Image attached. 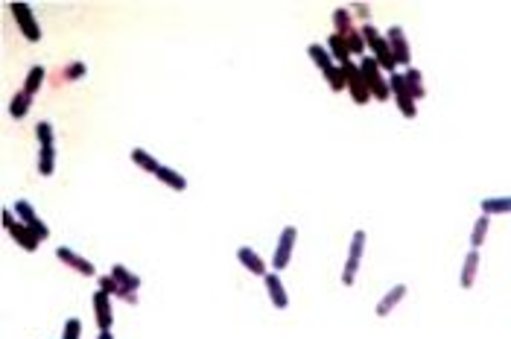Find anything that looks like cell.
Returning a JSON list of instances; mask_svg holds the SVG:
<instances>
[{
  "instance_id": "obj_29",
  "label": "cell",
  "mask_w": 511,
  "mask_h": 339,
  "mask_svg": "<svg viewBox=\"0 0 511 339\" xmlns=\"http://www.w3.org/2000/svg\"><path fill=\"white\" fill-rule=\"evenodd\" d=\"M488 225H491V217L488 214H482L476 222H474V231H471V246L479 251V246L485 243V237H488Z\"/></svg>"
},
{
  "instance_id": "obj_1",
  "label": "cell",
  "mask_w": 511,
  "mask_h": 339,
  "mask_svg": "<svg viewBox=\"0 0 511 339\" xmlns=\"http://www.w3.org/2000/svg\"><path fill=\"white\" fill-rule=\"evenodd\" d=\"M307 56L313 59V65L324 74V82L330 85V91H345L348 88V82H345V74H342V65H336L333 62V56H330V50L324 47V44H310L307 47Z\"/></svg>"
},
{
  "instance_id": "obj_35",
  "label": "cell",
  "mask_w": 511,
  "mask_h": 339,
  "mask_svg": "<svg viewBox=\"0 0 511 339\" xmlns=\"http://www.w3.org/2000/svg\"><path fill=\"white\" fill-rule=\"evenodd\" d=\"M97 339H115V331H99Z\"/></svg>"
},
{
  "instance_id": "obj_3",
  "label": "cell",
  "mask_w": 511,
  "mask_h": 339,
  "mask_svg": "<svg viewBox=\"0 0 511 339\" xmlns=\"http://www.w3.org/2000/svg\"><path fill=\"white\" fill-rule=\"evenodd\" d=\"M360 70H362V79H365V85H368V91H371V97L377 103H386L389 97H392V88H389V79L383 76V70H380V65L368 56V59H360Z\"/></svg>"
},
{
  "instance_id": "obj_5",
  "label": "cell",
  "mask_w": 511,
  "mask_h": 339,
  "mask_svg": "<svg viewBox=\"0 0 511 339\" xmlns=\"http://www.w3.org/2000/svg\"><path fill=\"white\" fill-rule=\"evenodd\" d=\"M389 88H392V97H394L397 108H401V115H403L406 120H415V115H418V103H415L412 91H409L406 76H403V74H392V76H389Z\"/></svg>"
},
{
  "instance_id": "obj_16",
  "label": "cell",
  "mask_w": 511,
  "mask_h": 339,
  "mask_svg": "<svg viewBox=\"0 0 511 339\" xmlns=\"http://www.w3.org/2000/svg\"><path fill=\"white\" fill-rule=\"evenodd\" d=\"M237 261L243 263L251 275H260V278H266V275H269V272H266V261H263L260 254L254 251L251 246H240V249H237Z\"/></svg>"
},
{
  "instance_id": "obj_26",
  "label": "cell",
  "mask_w": 511,
  "mask_h": 339,
  "mask_svg": "<svg viewBox=\"0 0 511 339\" xmlns=\"http://www.w3.org/2000/svg\"><path fill=\"white\" fill-rule=\"evenodd\" d=\"M56 173V147H41L38 149V176L50 179Z\"/></svg>"
},
{
  "instance_id": "obj_23",
  "label": "cell",
  "mask_w": 511,
  "mask_h": 339,
  "mask_svg": "<svg viewBox=\"0 0 511 339\" xmlns=\"http://www.w3.org/2000/svg\"><path fill=\"white\" fill-rule=\"evenodd\" d=\"M482 214L488 217H500V214H511V196H488L482 199Z\"/></svg>"
},
{
  "instance_id": "obj_19",
  "label": "cell",
  "mask_w": 511,
  "mask_h": 339,
  "mask_svg": "<svg viewBox=\"0 0 511 339\" xmlns=\"http://www.w3.org/2000/svg\"><path fill=\"white\" fill-rule=\"evenodd\" d=\"M155 179H158L161 185H167L169 190H176V193H184V190H187V179H184L178 170H173V167H164V164H161V170L155 173Z\"/></svg>"
},
{
  "instance_id": "obj_10",
  "label": "cell",
  "mask_w": 511,
  "mask_h": 339,
  "mask_svg": "<svg viewBox=\"0 0 511 339\" xmlns=\"http://www.w3.org/2000/svg\"><path fill=\"white\" fill-rule=\"evenodd\" d=\"M9 9H12V15H15L18 26H21V35L30 41V44L41 41V26H38V21H35V15H33L30 3H9Z\"/></svg>"
},
{
  "instance_id": "obj_9",
  "label": "cell",
  "mask_w": 511,
  "mask_h": 339,
  "mask_svg": "<svg viewBox=\"0 0 511 339\" xmlns=\"http://www.w3.org/2000/svg\"><path fill=\"white\" fill-rule=\"evenodd\" d=\"M386 41H389V47H392L394 62L401 65V67H406V70L412 67V47H409V38L403 33V26H389Z\"/></svg>"
},
{
  "instance_id": "obj_8",
  "label": "cell",
  "mask_w": 511,
  "mask_h": 339,
  "mask_svg": "<svg viewBox=\"0 0 511 339\" xmlns=\"http://www.w3.org/2000/svg\"><path fill=\"white\" fill-rule=\"evenodd\" d=\"M342 74H345L348 94H351V100H353V103H357V106H365L368 100H371V91H368V85H365V79H362L360 65L345 62V65H342Z\"/></svg>"
},
{
  "instance_id": "obj_27",
  "label": "cell",
  "mask_w": 511,
  "mask_h": 339,
  "mask_svg": "<svg viewBox=\"0 0 511 339\" xmlns=\"http://www.w3.org/2000/svg\"><path fill=\"white\" fill-rule=\"evenodd\" d=\"M351 30H353V15H351V9H348V6L333 9V33H336V35H348Z\"/></svg>"
},
{
  "instance_id": "obj_11",
  "label": "cell",
  "mask_w": 511,
  "mask_h": 339,
  "mask_svg": "<svg viewBox=\"0 0 511 339\" xmlns=\"http://www.w3.org/2000/svg\"><path fill=\"white\" fill-rule=\"evenodd\" d=\"M12 210H15V217H18V220L26 225V229H30V231L38 237V240H47V237H50V225L35 214V208H33L30 202H26V199H18Z\"/></svg>"
},
{
  "instance_id": "obj_33",
  "label": "cell",
  "mask_w": 511,
  "mask_h": 339,
  "mask_svg": "<svg viewBox=\"0 0 511 339\" xmlns=\"http://www.w3.org/2000/svg\"><path fill=\"white\" fill-rule=\"evenodd\" d=\"M79 336H82V322L79 319H67L65 331H62V339H79Z\"/></svg>"
},
{
  "instance_id": "obj_28",
  "label": "cell",
  "mask_w": 511,
  "mask_h": 339,
  "mask_svg": "<svg viewBox=\"0 0 511 339\" xmlns=\"http://www.w3.org/2000/svg\"><path fill=\"white\" fill-rule=\"evenodd\" d=\"M403 76H406L409 91H412V97H415V103L424 100V97H427V88H424V74H421V70L418 67H409Z\"/></svg>"
},
{
  "instance_id": "obj_15",
  "label": "cell",
  "mask_w": 511,
  "mask_h": 339,
  "mask_svg": "<svg viewBox=\"0 0 511 339\" xmlns=\"http://www.w3.org/2000/svg\"><path fill=\"white\" fill-rule=\"evenodd\" d=\"M263 284H266L269 301H272V307H275V310H287V307H290L287 287H283V281H280V275H278V272H269V275L263 278Z\"/></svg>"
},
{
  "instance_id": "obj_12",
  "label": "cell",
  "mask_w": 511,
  "mask_h": 339,
  "mask_svg": "<svg viewBox=\"0 0 511 339\" xmlns=\"http://www.w3.org/2000/svg\"><path fill=\"white\" fill-rule=\"evenodd\" d=\"M56 258H59V261L67 266V270H74V272H79V275H85V278L97 275V266H94L88 258H82L79 251L67 249V246H59V249H56Z\"/></svg>"
},
{
  "instance_id": "obj_30",
  "label": "cell",
  "mask_w": 511,
  "mask_h": 339,
  "mask_svg": "<svg viewBox=\"0 0 511 339\" xmlns=\"http://www.w3.org/2000/svg\"><path fill=\"white\" fill-rule=\"evenodd\" d=\"M35 138H38V144L41 147H53V123L50 120H38L35 123Z\"/></svg>"
},
{
  "instance_id": "obj_31",
  "label": "cell",
  "mask_w": 511,
  "mask_h": 339,
  "mask_svg": "<svg viewBox=\"0 0 511 339\" xmlns=\"http://www.w3.org/2000/svg\"><path fill=\"white\" fill-rule=\"evenodd\" d=\"M85 74H88V65H85V62H70L65 67V79L67 82H79V79H85Z\"/></svg>"
},
{
  "instance_id": "obj_20",
  "label": "cell",
  "mask_w": 511,
  "mask_h": 339,
  "mask_svg": "<svg viewBox=\"0 0 511 339\" xmlns=\"http://www.w3.org/2000/svg\"><path fill=\"white\" fill-rule=\"evenodd\" d=\"M129 158H132V164H135V167H140V170H144V173H152V176H155V173H158V170H161L158 158H155V155H152L149 149H144V147H135Z\"/></svg>"
},
{
  "instance_id": "obj_24",
  "label": "cell",
  "mask_w": 511,
  "mask_h": 339,
  "mask_svg": "<svg viewBox=\"0 0 511 339\" xmlns=\"http://www.w3.org/2000/svg\"><path fill=\"white\" fill-rule=\"evenodd\" d=\"M44 79H47L44 65H33L30 74H26V79H24V88H21V91H26L30 97H35L41 88H44Z\"/></svg>"
},
{
  "instance_id": "obj_2",
  "label": "cell",
  "mask_w": 511,
  "mask_h": 339,
  "mask_svg": "<svg viewBox=\"0 0 511 339\" xmlns=\"http://www.w3.org/2000/svg\"><path fill=\"white\" fill-rule=\"evenodd\" d=\"M362 38H365V47H371V59L380 65V70H389V74H394L397 62H394V56H392V47H389L386 35L377 33L371 24H365L362 26Z\"/></svg>"
},
{
  "instance_id": "obj_13",
  "label": "cell",
  "mask_w": 511,
  "mask_h": 339,
  "mask_svg": "<svg viewBox=\"0 0 511 339\" xmlns=\"http://www.w3.org/2000/svg\"><path fill=\"white\" fill-rule=\"evenodd\" d=\"M91 304H94L99 331H111V328H115V310H111V295L103 292V290H97V292L91 295Z\"/></svg>"
},
{
  "instance_id": "obj_18",
  "label": "cell",
  "mask_w": 511,
  "mask_h": 339,
  "mask_svg": "<svg viewBox=\"0 0 511 339\" xmlns=\"http://www.w3.org/2000/svg\"><path fill=\"white\" fill-rule=\"evenodd\" d=\"M406 292H409V287H406V284H397V287H392V290H389V292L380 299V304H377V316H389L392 310H394L397 304H401V301L406 299Z\"/></svg>"
},
{
  "instance_id": "obj_25",
  "label": "cell",
  "mask_w": 511,
  "mask_h": 339,
  "mask_svg": "<svg viewBox=\"0 0 511 339\" xmlns=\"http://www.w3.org/2000/svg\"><path fill=\"white\" fill-rule=\"evenodd\" d=\"M33 100H35V97H30L26 91H18L15 97H12V103H9V115L15 117V120H24L26 115H30Z\"/></svg>"
},
{
  "instance_id": "obj_17",
  "label": "cell",
  "mask_w": 511,
  "mask_h": 339,
  "mask_svg": "<svg viewBox=\"0 0 511 339\" xmlns=\"http://www.w3.org/2000/svg\"><path fill=\"white\" fill-rule=\"evenodd\" d=\"M476 272H479V251L471 249L464 254V263H462V275H459V287L462 290H471L474 281H476Z\"/></svg>"
},
{
  "instance_id": "obj_4",
  "label": "cell",
  "mask_w": 511,
  "mask_h": 339,
  "mask_svg": "<svg viewBox=\"0 0 511 339\" xmlns=\"http://www.w3.org/2000/svg\"><path fill=\"white\" fill-rule=\"evenodd\" d=\"M0 217H3V229H6V234H9L12 240H15V243H18L24 251H30V254H33V251L38 249L41 240H38V237H35V234H33L30 229H26V225H24L18 217H15V210L6 208Z\"/></svg>"
},
{
  "instance_id": "obj_22",
  "label": "cell",
  "mask_w": 511,
  "mask_h": 339,
  "mask_svg": "<svg viewBox=\"0 0 511 339\" xmlns=\"http://www.w3.org/2000/svg\"><path fill=\"white\" fill-rule=\"evenodd\" d=\"M328 50H330V56H333V62L336 65H345V62H351V47H348V41H345V35H328Z\"/></svg>"
},
{
  "instance_id": "obj_6",
  "label": "cell",
  "mask_w": 511,
  "mask_h": 339,
  "mask_svg": "<svg viewBox=\"0 0 511 339\" xmlns=\"http://www.w3.org/2000/svg\"><path fill=\"white\" fill-rule=\"evenodd\" d=\"M362 254H365V231L360 229V231H353L351 246H348V258H345V270H342V284L345 287H353V281H357Z\"/></svg>"
},
{
  "instance_id": "obj_7",
  "label": "cell",
  "mask_w": 511,
  "mask_h": 339,
  "mask_svg": "<svg viewBox=\"0 0 511 339\" xmlns=\"http://www.w3.org/2000/svg\"><path fill=\"white\" fill-rule=\"evenodd\" d=\"M295 240H298V229H295V225H287V229H280L278 246H275V254H272V270H275V272H280V270H287V266H290L292 251H295Z\"/></svg>"
},
{
  "instance_id": "obj_34",
  "label": "cell",
  "mask_w": 511,
  "mask_h": 339,
  "mask_svg": "<svg viewBox=\"0 0 511 339\" xmlns=\"http://www.w3.org/2000/svg\"><path fill=\"white\" fill-rule=\"evenodd\" d=\"M351 9H353V12H357V18H362L365 24H368V18H371V12H368V6H365V3H353Z\"/></svg>"
},
{
  "instance_id": "obj_14",
  "label": "cell",
  "mask_w": 511,
  "mask_h": 339,
  "mask_svg": "<svg viewBox=\"0 0 511 339\" xmlns=\"http://www.w3.org/2000/svg\"><path fill=\"white\" fill-rule=\"evenodd\" d=\"M97 290H103V292H108L111 299H120L123 304H129V307H137V292H132V290H126V287H120L117 281H115V275H97Z\"/></svg>"
},
{
  "instance_id": "obj_32",
  "label": "cell",
  "mask_w": 511,
  "mask_h": 339,
  "mask_svg": "<svg viewBox=\"0 0 511 339\" xmlns=\"http://www.w3.org/2000/svg\"><path fill=\"white\" fill-rule=\"evenodd\" d=\"M345 41H348V47H351V53L353 56H360L362 50H365V38H362V30H357V26H353V30L345 35Z\"/></svg>"
},
{
  "instance_id": "obj_21",
  "label": "cell",
  "mask_w": 511,
  "mask_h": 339,
  "mask_svg": "<svg viewBox=\"0 0 511 339\" xmlns=\"http://www.w3.org/2000/svg\"><path fill=\"white\" fill-rule=\"evenodd\" d=\"M111 275H115V281H117L120 287L132 290V292H137V290H140V284H144V281H140V278L129 270V266H123V263H115V266H111Z\"/></svg>"
}]
</instances>
